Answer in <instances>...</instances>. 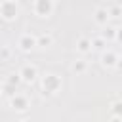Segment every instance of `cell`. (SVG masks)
Listing matches in <instances>:
<instances>
[{
    "label": "cell",
    "instance_id": "1",
    "mask_svg": "<svg viewBox=\"0 0 122 122\" xmlns=\"http://www.w3.org/2000/svg\"><path fill=\"white\" fill-rule=\"evenodd\" d=\"M63 88V78L55 72H44L40 76V92L44 97H53L61 92Z\"/></svg>",
    "mask_w": 122,
    "mask_h": 122
},
{
    "label": "cell",
    "instance_id": "2",
    "mask_svg": "<svg viewBox=\"0 0 122 122\" xmlns=\"http://www.w3.org/2000/svg\"><path fill=\"white\" fill-rule=\"evenodd\" d=\"M19 11H21L19 2H15V0H2L0 2V19L11 23L19 17Z\"/></svg>",
    "mask_w": 122,
    "mask_h": 122
},
{
    "label": "cell",
    "instance_id": "3",
    "mask_svg": "<svg viewBox=\"0 0 122 122\" xmlns=\"http://www.w3.org/2000/svg\"><path fill=\"white\" fill-rule=\"evenodd\" d=\"M53 10H55V2H53V0H34V2L30 4V11H32L38 19H48V17H51Z\"/></svg>",
    "mask_w": 122,
    "mask_h": 122
},
{
    "label": "cell",
    "instance_id": "4",
    "mask_svg": "<svg viewBox=\"0 0 122 122\" xmlns=\"http://www.w3.org/2000/svg\"><path fill=\"white\" fill-rule=\"evenodd\" d=\"M17 72H19V76H21V82H25V84H29V86L38 80V69H36L34 63H25Z\"/></svg>",
    "mask_w": 122,
    "mask_h": 122
},
{
    "label": "cell",
    "instance_id": "5",
    "mask_svg": "<svg viewBox=\"0 0 122 122\" xmlns=\"http://www.w3.org/2000/svg\"><path fill=\"white\" fill-rule=\"evenodd\" d=\"M34 48H38V46H36V34H32V32H23V34L17 38V50H19V51L29 53V51H32Z\"/></svg>",
    "mask_w": 122,
    "mask_h": 122
},
{
    "label": "cell",
    "instance_id": "6",
    "mask_svg": "<svg viewBox=\"0 0 122 122\" xmlns=\"http://www.w3.org/2000/svg\"><path fill=\"white\" fill-rule=\"evenodd\" d=\"M10 107L17 112H27L30 109V99L27 93H15L10 97Z\"/></svg>",
    "mask_w": 122,
    "mask_h": 122
},
{
    "label": "cell",
    "instance_id": "7",
    "mask_svg": "<svg viewBox=\"0 0 122 122\" xmlns=\"http://www.w3.org/2000/svg\"><path fill=\"white\" fill-rule=\"evenodd\" d=\"M118 59H120V55H118L114 50H111V48H107L105 51L99 53V63H101L103 69H116Z\"/></svg>",
    "mask_w": 122,
    "mask_h": 122
},
{
    "label": "cell",
    "instance_id": "8",
    "mask_svg": "<svg viewBox=\"0 0 122 122\" xmlns=\"http://www.w3.org/2000/svg\"><path fill=\"white\" fill-rule=\"evenodd\" d=\"M109 19H111V15H109V10H107V4L95 6V10H93V21H95V25L107 27L109 25Z\"/></svg>",
    "mask_w": 122,
    "mask_h": 122
},
{
    "label": "cell",
    "instance_id": "9",
    "mask_svg": "<svg viewBox=\"0 0 122 122\" xmlns=\"http://www.w3.org/2000/svg\"><path fill=\"white\" fill-rule=\"evenodd\" d=\"M74 48H76V51L82 53V55L90 53V51H92V38H90V36H78L76 42H74Z\"/></svg>",
    "mask_w": 122,
    "mask_h": 122
},
{
    "label": "cell",
    "instance_id": "10",
    "mask_svg": "<svg viewBox=\"0 0 122 122\" xmlns=\"http://www.w3.org/2000/svg\"><path fill=\"white\" fill-rule=\"evenodd\" d=\"M88 69H90V65H88V61H86L84 57H78V59H74V61L71 63V72H72V74H76V76L86 74V72H88Z\"/></svg>",
    "mask_w": 122,
    "mask_h": 122
},
{
    "label": "cell",
    "instance_id": "11",
    "mask_svg": "<svg viewBox=\"0 0 122 122\" xmlns=\"http://www.w3.org/2000/svg\"><path fill=\"white\" fill-rule=\"evenodd\" d=\"M36 46L38 48H51L53 46V34L51 32H42V34H36Z\"/></svg>",
    "mask_w": 122,
    "mask_h": 122
},
{
    "label": "cell",
    "instance_id": "12",
    "mask_svg": "<svg viewBox=\"0 0 122 122\" xmlns=\"http://www.w3.org/2000/svg\"><path fill=\"white\" fill-rule=\"evenodd\" d=\"M107 44L109 42H112L114 38H116V27H112V25H107V27H103V30H101V34H99Z\"/></svg>",
    "mask_w": 122,
    "mask_h": 122
},
{
    "label": "cell",
    "instance_id": "13",
    "mask_svg": "<svg viewBox=\"0 0 122 122\" xmlns=\"http://www.w3.org/2000/svg\"><path fill=\"white\" fill-rule=\"evenodd\" d=\"M107 46H109V44H107L101 36H92V50H95V51L101 53V51L107 50Z\"/></svg>",
    "mask_w": 122,
    "mask_h": 122
},
{
    "label": "cell",
    "instance_id": "14",
    "mask_svg": "<svg viewBox=\"0 0 122 122\" xmlns=\"http://www.w3.org/2000/svg\"><path fill=\"white\" fill-rule=\"evenodd\" d=\"M107 10H109L111 17H120L122 15V2H111V4H107Z\"/></svg>",
    "mask_w": 122,
    "mask_h": 122
},
{
    "label": "cell",
    "instance_id": "15",
    "mask_svg": "<svg viewBox=\"0 0 122 122\" xmlns=\"http://www.w3.org/2000/svg\"><path fill=\"white\" fill-rule=\"evenodd\" d=\"M109 109H111V116H120L122 118V101L120 99H114Z\"/></svg>",
    "mask_w": 122,
    "mask_h": 122
},
{
    "label": "cell",
    "instance_id": "16",
    "mask_svg": "<svg viewBox=\"0 0 122 122\" xmlns=\"http://www.w3.org/2000/svg\"><path fill=\"white\" fill-rule=\"evenodd\" d=\"M19 82H21V76H19V72H10L4 84H8V86H13V88H15Z\"/></svg>",
    "mask_w": 122,
    "mask_h": 122
},
{
    "label": "cell",
    "instance_id": "17",
    "mask_svg": "<svg viewBox=\"0 0 122 122\" xmlns=\"http://www.w3.org/2000/svg\"><path fill=\"white\" fill-rule=\"evenodd\" d=\"M114 40L122 44V27H116V38H114Z\"/></svg>",
    "mask_w": 122,
    "mask_h": 122
},
{
    "label": "cell",
    "instance_id": "18",
    "mask_svg": "<svg viewBox=\"0 0 122 122\" xmlns=\"http://www.w3.org/2000/svg\"><path fill=\"white\" fill-rule=\"evenodd\" d=\"M109 122H122V118H120V116H111Z\"/></svg>",
    "mask_w": 122,
    "mask_h": 122
},
{
    "label": "cell",
    "instance_id": "19",
    "mask_svg": "<svg viewBox=\"0 0 122 122\" xmlns=\"http://www.w3.org/2000/svg\"><path fill=\"white\" fill-rule=\"evenodd\" d=\"M2 55H4V57H10V50H8V48H2Z\"/></svg>",
    "mask_w": 122,
    "mask_h": 122
},
{
    "label": "cell",
    "instance_id": "20",
    "mask_svg": "<svg viewBox=\"0 0 122 122\" xmlns=\"http://www.w3.org/2000/svg\"><path fill=\"white\" fill-rule=\"evenodd\" d=\"M116 69H118V71H122V59H118V63H116Z\"/></svg>",
    "mask_w": 122,
    "mask_h": 122
},
{
    "label": "cell",
    "instance_id": "21",
    "mask_svg": "<svg viewBox=\"0 0 122 122\" xmlns=\"http://www.w3.org/2000/svg\"><path fill=\"white\" fill-rule=\"evenodd\" d=\"M4 93V82H0V95Z\"/></svg>",
    "mask_w": 122,
    "mask_h": 122
},
{
    "label": "cell",
    "instance_id": "22",
    "mask_svg": "<svg viewBox=\"0 0 122 122\" xmlns=\"http://www.w3.org/2000/svg\"><path fill=\"white\" fill-rule=\"evenodd\" d=\"M17 122H30L29 118H21V120H17Z\"/></svg>",
    "mask_w": 122,
    "mask_h": 122
},
{
    "label": "cell",
    "instance_id": "23",
    "mask_svg": "<svg viewBox=\"0 0 122 122\" xmlns=\"http://www.w3.org/2000/svg\"><path fill=\"white\" fill-rule=\"evenodd\" d=\"M118 99H120V101H122V92H118Z\"/></svg>",
    "mask_w": 122,
    "mask_h": 122
},
{
    "label": "cell",
    "instance_id": "24",
    "mask_svg": "<svg viewBox=\"0 0 122 122\" xmlns=\"http://www.w3.org/2000/svg\"><path fill=\"white\" fill-rule=\"evenodd\" d=\"M0 101H2V95H0Z\"/></svg>",
    "mask_w": 122,
    "mask_h": 122
},
{
    "label": "cell",
    "instance_id": "25",
    "mask_svg": "<svg viewBox=\"0 0 122 122\" xmlns=\"http://www.w3.org/2000/svg\"><path fill=\"white\" fill-rule=\"evenodd\" d=\"M120 59H122V53H120Z\"/></svg>",
    "mask_w": 122,
    "mask_h": 122
}]
</instances>
